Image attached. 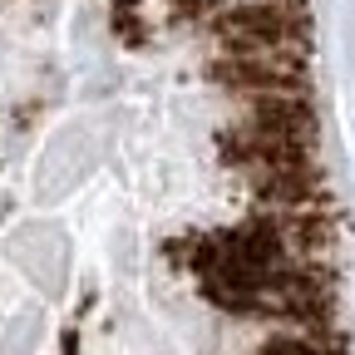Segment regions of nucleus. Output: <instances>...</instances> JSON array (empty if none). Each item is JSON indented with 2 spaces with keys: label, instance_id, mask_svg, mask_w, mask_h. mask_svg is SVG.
<instances>
[{
  "label": "nucleus",
  "instance_id": "obj_3",
  "mask_svg": "<svg viewBox=\"0 0 355 355\" xmlns=\"http://www.w3.org/2000/svg\"><path fill=\"white\" fill-rule=\"evenodd\" d=\"M217 44H296L311 40V10L301 0H237L207 15Z\"/></svg>",
  "mask_w": 355,
  "mask_h": 355
},
{
  "label": "nucleus",
  "instance_id": "obj_2",
  "mask_svg": "<svg viewBox=\"0 0 355 355\" xmlns=\"http://www.w3.org/2000/svg\"><path fill=\"white\" fill-rule=\"evenodd\" d=\"M311 40L296 44H217L202 64V79L222 94L257 99V94H306Z\"/></svg>",
  "mask_w": 355,
  "mask_h": 355
},
{
  "label": "nucleus",
  "instance_id": "obj_6",
  "mask_svg": "<svg viewBox=\"0 0 355 355\" xmlns=\"http://www.w3.org/2000/svg\"><path fill=\"white\" fill-rule=\"evenodd\" d=\"M163 6H168L178 20H207V15L222 6V0H163Z\"/></svg>",
  "mask_w": 355,
  "mask_h": 355
},
{
  "label": "nucleus",
  "instance_id": "obj_1",
  "mask_svg": "<svg viewBox=\"0 0 355 355\" xmlns=\"http://www.w3.org/2000/svg\"><path fill=\"white\" fill-rule=\"evenodd\" d=\"M222 163H277V158H311L316 153V109L306 94H257L247 99V119L212 133Z\"/></svg>",
  "mask_w": 355,
  "mask_h": 355
},
{
  "label": "nucleus",
  "instance_id": "obj_4",
  "mask_svg": "<svg viewBox=\"0 0 355 355\" xmlns=\"http://www.w3.org/2000/svg\"><path fill=\"white\" fill-rule=\"evenodd\" d=\"M242 188L252 193L257 207H301V202H331L326 193V173L311 158H277V163H247Z\"/></svg>",
  "mask_w": 355,
  "mask_h": 355
},
{
  "label": "nucleus",
  "instance_id": "obj_5",
  "mask_svg": "<svg viewBox=\"0 0 355 355\" xmlns=\"http://www.w3.org/2000/svg\"><path fill=\"white\" fill-rule=\"evenodd\" d=\"M109 30L123 50H144L153 40V20H148V0H109Z\"/></svg>",
  "mask_w": 355,
  "mask_h": 355
}]
</instances>
